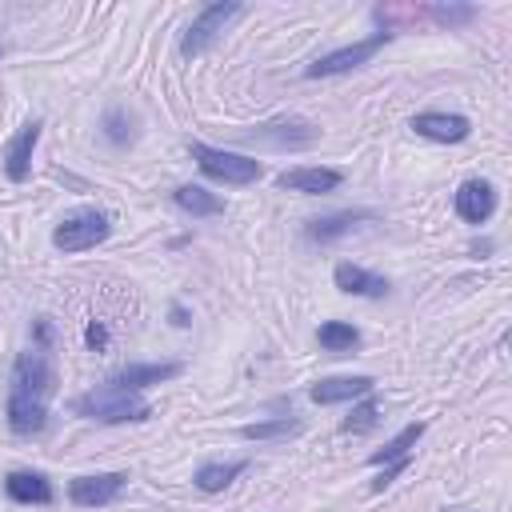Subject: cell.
I'll return each mask as SVG.
<instances>
[{
	"label": "cell",
	"instance_id": "8",
	"mask_svg": "<svg viewBox=\"0 0 512 512\" xmlns=\"http://www.w3.org/2000/svg\"><path fill=\"white\" fill-rule=\"evenodd\" d=\"M424 428H428L424 420L404 424V428H400V432H396L380 452H372V456H368V464H372V468H384V472L372 480V492H384V488H388V484H392V480L412 464V448H416V440L424 436Z\"/></svg>",
	"mask_w": 512,
	"mask_h": 512
},
{
	"label": "cell",
	"instance_id": "22",
	"mask_svg": "<svg viewBox=\"0 0 512 512\" xmlns=\"http://www.w3.org/2000/svg\"><path fill=\"white\" fill-rule=\"evenodd\" d=\"M316 340H320V348L324 352H332V356H344V352H352V348H360V328L356 324H348V320H324L320 328H316Z\"/></svg>",
	"mask_w": 512,
	"mask_h": 512
},
{
	"label": "cell",
	"instance_id": "12",
	"mask_svg": "<svg viewBox=\"0 0 512 512\" xmlns=\"http://www.w3.org/2000/svg\"><path fill=\"white\" fill-rule=\"evenodd\" d=\"M452 208H456V216H460L464 224H488L492 212H496V188H492L488 180L472 176V180H464V184L456 188Z\"/></svg>",
	"mask_w": 512,
	"mask_h": 512
},
{
	"label": "cell",
	"instance_id": "9",
	"mask_svg": "<svg viewBox=\"0 0 512 512\" xmlns=\"http://www.w3.org/2000/svg\"><path fill=\"white\" fill-rule=\"evenodd\" d=\"M40 132H44V120L40 116H32L28 124H20L16 128V136L4 144V176L12 180V184H24L28 180V172H32V152H36V144H40Z\"/></svg>",
	"mask_w": 512,
	"mask_h": 512
},
{
	"label": "cell",
	"instance_id": "17",
	"mask_svg": "<svg viewBox=\"0 0 512 512\" xmlns=\"http://www.w3.org/2000/svg\"><path fill=\"white\" fill-rule=\"evenodd\" d=\"M372 388H376L372 376H324L308 388V400L312 404H344V400L372 396Z\"/></svg>",
	"mask_w": 512,
	"mask_h": 512
},
{
	"label": "cell",
	"instance_id": "14",
	"mask_svg": "<svg viewBox=\"0 0 512 512\" xmlns=\"http://www.w3.org/2000/svg\"><path fill=\"white\" fill-rule=\"evenodd\" d=\"M332 284L344 292V296H368V300H380V296H388V276H380V272H368V268H360V264H352V260H340L336 268H332Z\"/></svg>",
	"mask_w": 512,
	"mask_h": 512
},
{
	"label": "cell",
	"instance_id": "19",
	"mask_svg": "<svg viewBox=\"0 0 512 512\" xmlns=\"http://www.w3.org/2000/svg\"><path fill=\"white\" fill-rule=\"evenodd\" d=\"M344 172L340 168H288L276 176V188L280 192H304V196H320V192H332L340 188Z\"/></svg>",
	"mask_w": 512,
	"mask_h": 512
},
{
	"label": "cell",
	"instance_id": "15",
	"mask_svg": "<svg viewBox=\"0 0 512 512\" xmlns=\"http://www.w3.org/2000/svg\"><path fill=\"white\" fill-rule=\"evenodd\" d=\"M180 372H184L180 360H164V364H124V368H116L104 384H112V388H128V392H144V388L164 384V380H172V376H180Z\"/></svg>",
	"mask_w": 512,
	"mask_h": 512
},
{
	"label": "cell",
	"instance_id": "20",
	"mask_svg": "<svg viewBox=\"0 0 512 512\" xmlns=\"http://www.w3.org/2000/svg\"><path fill=\"white\" fill-rule=\"evenodd\" d=\"M240 472H248V460L240 456V460H208V464H200L196 472H192V484L200 488V492H224Z\"/></svg>",
	"mask_w": 512,
	"mask_h": 512
},
{
	"label": "cell",
	"instance_id": "13",
	"mask_svg": "<svg viewBox=\"0 0 512 512\" xmlns=\"http://www.w3.org/2000/svg\"><path fill=\"white\" fill-rule=\"evenodd\" d=\"M252 140H264L272 148H312L320 140V128L304 116H288V120H272V124H260L252 132Z\"/></svg>",
	"mask_w": 512,
	"mask_h": 512
},
{
	"label": "cell",
	"instance_id": "6",
	"mask_svg": "<svg viewBox=\"0 0 512 512\" xmlns=\"http://www.w3.org/2000/svg\"><path fill=\"white\" fill-rule=\"evenodd\" d=\"M244 12V4H236V0H216V4H204L196 16H192V24L184 28V36H180V56H200L204 48H212L216 44V36L236 20Z\"/></svg>",
	"mask_w": 512,
	"mask_h": 512
},
{
	"label": "cell",
	"instance_id": "27",
	"mask_svg": "<svg viewBox=\"0 0 512 512\" xmlns=\"http://www.w3.org/2000/svg\"><path fill=\"white\" fill-rule=\"evenodd\" d=\"M172 324H176V328H184V324H188V320H184V308H172Z\"/></svg>",
	"mask_w": 512,
	"mask_h": 512
},
{
	"label": "cell",
	"instance_id": "7",
	"mask_svg": "<svg viewBox=\"0 0 512 512\" xmlns=\"http://www.w3.org/2000/svg\"><path fill=\"white\" fill-rule=\"evenodd\" d=\"M392 40V32H372V36H364V40H356V44H344V48H332V52H324V56H316L308 68H304V76L308 80H324V76H344V72H352V68H360V64H368L384 44Z\"/></svg>",
	"mask_w": 512,
	"mask_h": 512
},
{
	"label": "cell",
	"instance_id": "24",
	"mask_svg": "<svg viewBox=\"0 0 512 512\" xmlns=\"http://www.w3.org/2000/svg\"><path fill=\"white\" fill-rule=\"evenodd\" d=\"M100 136H104L112 148L132 144V140H136V116H132L124 104H112V108L104 112V120H100Z\"/></svg>",
	"mask_w": 512,
	"mask_h": 512
},
{
	"label": "cell",
	"instance_id": "26",
	"mask_svg": "<svg viewBox=\"0 0 512 512\" xmlns=\"http://www.w3.org/2000/svg\"><path fill=\"white\" fill-rule=\"evenodd\" d=\"M84 340H88V348H96V352H100V348H108V328H104L100 320H92V324L84 328Z\"/></svg>",
	"mask_w": 512,
	"mask_h": 512
},
{
	"label": "cell",
	"instance_id": "2",
	"mask_svg": "<svg viewBox=\"0 0 512 512\" xmlns=\"http://www.w3.org/2000/svg\"><path fill=\"white\" fill-rule=\"evenodd\" d=\"M372 20L380 24V32H408L420 24H436V28H464L476 20L472 4H376Z\"/></svg>",
	"mask_w": 512,
	"mask_h": 512
},
{
	"label": "cell",
	"instance_id": "16",
	"mask_svg": "<svg viewBox=\"0 0 512 512\" xmlns=\"http://www.w3.org/2000/svg\"><path fill=\"white\" fill-rule=\"evenodd\" d=\"M364 220H376V212H372V208H344V212H328V216L308 220V224H304V236H308L312 244H332V240L348 236V232H352L356 224H364Z\"/></svg>",
	"mask_w": 512,
	"mask_h": 512
},
{
	"label": "cell",
	"instance_id": "23",
	"mask_svg": "<svg viewBox=\"0 0 512 512\" xmlns=\"http://www.w3.org/2000/svg\"><path fill=\"white\" fill-rule=\"evenodd\" d=\"M304 432V420L300 416H268V420H256V424H244L240 428V436L244 440H256V444H264V440H288V436H300Z\"/></svg>",
	"mask_w": 512,
	"mask_h": 512
},
{
	"label": "cell",
	"instance_id": "25",
	"mask_svg": "<svg viewBox=\"0 0 512 512\" xmlns=\"http://www.w3.org/2000/svg\"><path fill=\"white\" fill-rule=\"evenodd\" d=\"M376 420H380V400L376 396H360V400H352V412L340 420V432L344 436H360V432H372Z\"/></svg>",
	"mask_w": 512,
	"mask_h": 512
},
{
	"label": "cell",
	"instance_id": "4",
	"mask_svg": "<svg viewBox=\"0 0 512 512\" xmlns=\"http://www.w3.org/2000/svg\"><path fill=\"white\" fill-rule=\"evenodd\" d=\"M188 156L196 160V168L208 176V180H220L228 188H244V184H256L264 176V164L244 156V152H228V148H212L204 140H188Z\"/></svg>",
	"mask_w": 512,
	"mask_h": 512
},
{
	"label": "cell",
	"instance_id": "10",
	"mask_svg": "<svg viewBox=\"0 0 512 512\" xmlns=\"http://www.w3.org/2000/svg\"><path fill=\"white\" fill-rule=\"evenodd\" d=\"M128 476L124 472H96V476H72L68 480V500L76 508H104L124 492Z\"/></svg>",
	"mask_w": 512,
	"mask_h": 512
},
{
	"label": "cell",
	"instance_id": "11",
	"mask_svg": "<svg viewBox=\"0 0 512 512\" xmlns=\"http://www.w3.org/2000/svg\"><path fill=\"white\" fill-rule=\"evenodd\" d=\"M408 128L416 136H424V140H436V144H460V140L472 136V120L468 116H460V112H436V108L416 112L408 120Z\"/></svg>",
	"mask_w": 512,
	"mask_h": 512
},
{
	"label": "cell",
	"instance_id": "5",
	"mask_svg": "<svg viewBox=\"0 0 512 512\" xmlns=\"http://www.w3.org/2000/svg\"><path fill=\"white\" fill-rule=\"evenodd\" d=\"M112 232V220L108 212L100 208H72L56 228H52V244L60 252H88L96 244H104Z\"/></svg>",
	"mask_w": 512,
	"mask_h": 512
},
{
	"label": "cell",
	"instance_id": "1",
	"mask_svg": "<svg viewBox=\"0 0 512 512\" xmlns=\"http://www.w3.org/2000/svg\"><path fill=\"white\" fill-rule=\"evenodd\" d=\"M56 392V368L48 348H28L16 356L12 376H8V428L16 436H36L48 424V396Z\"/></svg>",
	"mask_w": 512,
	"mask_h": 512
},
{
	"label": "cell",
	"instance_id": "21",
	"mask_svg": "<svg viewBox=\"0 0 512 512\" xmlns=\"http://www.w3.org/2000/svg\"><path fill=\"white\" fill-rule=\"evenodd\" d=\"M172 204H176L180 212H188L192 220H204V216H220V212H224V200H220L216 192L200 188V184H180V188L172 192Z\"/></svg>",
	"mask_w": 512,
	"mask_h": 512
},
{
	"label": "cell",
	"instance_id": "3",
	"mask_svg": "<svg viewBox=\"0 0 512 512\" xmlns=\"http://www.w3.org/2000/svg\"><path fill=\"white\" fill-rule=\"evenodd\" d=\"M72 412L96 424H140L152 416V404L144 400V392H128V388H112L100 384L92 392H80L72 400Z\"/></svg>",
	"mask_w": 512,
	"mask_h": 512
},
{
	"label": "cell",
	"instance_id": "18",
	"mask_svg": "<svg viewBox=\"0 0 512 512\" xmlns=\"http://www.w3.org/2000/svg\"><path fill=\"white\" fill-rule=\"evenodd\" d=\"M4 496L12 504H52L56 500V488L44 472H32V468H16L4 476Z\"/></svg>",
	"mask_w": 512,
	"mask_h": 512
}]
</instances>
